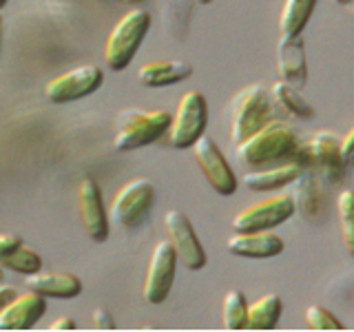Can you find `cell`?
<instances>
[{"instance_id":"1","label":"cell","mask_w":354,"mask_h":332,"mask_svg":"<svg viewBox=\"0 0 354 332\" xmlns=\"http://www.w3.org/2000/svg\"><path fill=\"white\" fill-rule=\"evenodd\" d=\"M299 147V138L290 124L281 120H270L237 144V160L250 169L274 166L295 160V151Z\"/></svg>"},{"instance_id":"2","label":"cell","mask_w":354,"mask_h":332,"mask_svg":"<svg viewBox=\"0 0 354 332\" xmlns=\"http://www.w3.org/2000/svg\"><path fill=\"white\" fill-rule=\"evenodd\" d=\"M274 102L270 98V89L266 84H248L232 98L228 104V122H230V140L239 144L252 136L254 131L274 120Z\"/></svg>"},{"instance_id":"3","label":"cell","mask_w":354,"mask_h":332,"mask_svg":"<svg viewBox=\"0 0 354 332\" xmlns=\"http://www.w3.org/2000/svg\"><path fill=\"white\" fill-rule=\"evenodd\" d=\"M171 113L164 109L142 111V109H124L115 122V151L129 153L149 144L158 142L171 127Z\"/></svg>"},{"instance_id":"4","label":"cell","mask_w":354,"mask_h":332,"mask_svg":"<svg viewBox=\"0 0 354 332\" xmlns=\"http://www.w3.org/2000/svg\"><path fill=\"white\" fill-rule=\"evenodd\" d=\"M151 27V14L147 9L136 7L124 14L118 25L111 29L104 42V64L111 71H122L131 64L133 55L138 53L144 36Z\"/></svg>"},{"instance_id":"5","label":"cell","mask_w":354,"mask_h":332,"mask_svg":"<svg viewBox=\"0 0 354 332\" xmlns=\"http://www.w3.org/2000/svg\"><path fill=\"white\" fill-rule=\"evenodd\" d=\"M295 164L315 171L321 182L339 184L346 173V162L341 155V140L330 131H319L306 142H299L295 151Z\"/></svg>"},{"instance_id":"6","label":"cell","mask_w":354,"mask_h":332,"mask_svg":"<svg viewBox=\"0 0 354 332\" xmlns=\"http://www.w3.org/2000/svg\"><path fill=\"white\" fill-rule=\"evenodd\" d=\"M208 127V102L202 91H186L177 104L175 116L169 127V147L182 151L191 149L193 144L204 136Z\"/></svg>"},{"instance_id":"7","label":"cell","mask_w":354,"mask_h":332,"mask_svg":"<svg viewBox=\"0 0 354 332\" xmlns=\"http://www.w3.org/2000/svg\"><path fill=\"white\" fill-rule=\"evenodd\" d=\"M155 204V186L147 177H136L115 193L109 206V217L122 228H138L149 217Z\"/></svg>"},{"instance_id":"8","label":"cell","mask_w":354,"mask_h":332,"mask_svg":"<svg viewBox=\"0 0 354 332\" xmlns=\"http://www.w3.org/2000/svg\"><path fill=\"white\" fill-rule=\"evenodd\" d=\"M175 268H177V255L169 239H162L155 243L153 255L149 259L147 277H144V302L151 306H160L169 299L173 284H175Z\"/></svg>"},{"instance_id":"9","label":"cell","mask_w":354,"mask_h":332,"mask_svg":"<svg viewBox=\"0 0 354 332\" xmlns=\"http://www.w3.org/2000/svg\"><path fill=\"white\" fill-rule=\"evenodd\" d=\"M193 155H195V162L199 166V171L204 173L206 182L210 184L215 193L219 195H232L237 191V175L232 171V166L228 164L226 155L221 153V149L217 147V142L210 138V136H204L199 138L195 144H193Z\"/></svg>"},{"instance_id":"10","label":"cell","mask_w":354,"mask_h":332,"mask_svg":"<svg viewBox=\"0 0 354 332\" xmlns=\"http://www.w3.org/2000/svg\"><path fill=\"white\" fill-rule=\"evenodd\" d=\"M104 82V73L95 64H82L75 66L71 71H64L60 75L51 77L44 84V95L51 102H73V100H82L86 95L95 93Z\"/></svg>"},{"instance_id":"11","label":"cell","mask_w":354,"mask_h":332,"mask_svg":"<svg viewBox=\"0 0 354 332\" xmlns=\"http://www.w3.org/2000/svg\"><path fill=\"white\" fill-rule=\"evenodd\" d=\"M164 226H166V232H169V241L175 248L177 261L184 264L188 270H202L208 257L191 224V219H188L182 210L171 208L169 213L164 215Z\"/></svg>"},{"instance_id":"12","label":"cell","mask_w":354,"mask_h":332,"mask_svg":"<svg viewBox=\"0 0 354 332\" xmlns=\"http://www.w3.org/2000/svg\"><path fill=\"white\" fill-rule=\"evenodd\" d=\"M295 213L297 210L290 195H272L237 213L232 219V230H272Z\"/></svg>"},{"instance_id":"13","label":"cell","mask_w":354,"mask_h":332,"mask_svg":"<svg viewBox=\"0 0 354 332\" xmlns=\"http://www.w3.org/2000/svg\"><path fill=\"white\" fill-rule=\"evenodd\" d=\"M77 210H80L82 228L93 241L109 239V213L104 208L102 191L91 177H84L77 186Z\"/></svg>"},{"instance_id":"14","label":"cell","mask_w":354,"mask_h":332,"mask_svg":"<svg viewBox=\"0 0 354 332\" xmlns=\"http://www.w3.org/2000/svg\"><path fill=\"white\" fill-rule=\"evenodd\" d=\"M47 313V297L27 290L0 308V330H31Z\"/></svg>"},{"instance_id":"15","label":"cell","mask_w":354,"mask_h":332,"mask_svg":"<svg viewBox=\"0 0 354 332\" xmlns=\"http://www.w3.org/2000/svg\"><path fill=\"white\" fill-rule=\"evenodd\" d=\"M226 248L235 257L270 259L283 252L286 243L272 230H235V235L228 237Z\"/></svg>"},{"instance_id":"16","label":"cell","mask_w":354,"mask_h":332,"mask_svg":"<svg viewBox=\"0 0 354 332\" xmlns=\"http://www.w3.org/2000/svg\"><path fill=\"white\" fill-rule=\"evenodd\" d=\"M277 69L286 84L304 89L308 82V60L304 36H281L277 44Z\"/></svg>"},{"instance_id":"17","label":"cell","mask_w":354,"mask_h":332,"mask_svg":"<svg viewBox=\"0 0 354 332\" xmlns=\"http://www.w3.org/2000/svg\"><path fill=\"white\" fill-rule=\"evenodd\" d=\"M292 202H295V210H299L308 221L317 219L321 213H324V202H326V193L324 186H321V177L304 169L299 173V177L292 182Z\"/></svg>"},{"instance_id":"18","label":"cell","mask_w":354,"mask_h":332,"mask_svg":"<svg viewBox=\"0 0 354 332\" xmlns=\"http://www.w3.org/2000/svg\"><path fill=\"white\" fill-rule=\"evenodd\" d=\"M25 284L29 290H36L44 297H55V299H73L82 293L80 277L60 270H38L33 275H27Z\"/></svg>"},{"instance_id":"19","label":"cell","mask_w":354,"mask_h":332,"mask_svg":"<svg viewBox=\"0 0 354 332\" xmlns=\"http://www.w3.org/2000/svg\"><path fill=\"white\" fill-rule=\"evenodd\" d=\"M304 169L295 162H283V164H274V166H261V169H252L241 177V184L254 193H268L277 191V188L290 186L299 173Z\"/></svg>"},{"instance_id":"20","label":"cell","mask_w":354,"mask_h":332,"mask_svg":"<svg viewBox=\"0 0 354 332\" xmlns=\"http://www.w3.org/2000/svg\"><path fill=\"white\" fill-rule=\"evenodd\" d=\"M193 75V64L186 60H153L140 66L138 80L140 84L149 89H160V86H171L177 82H184Z\"/></svg>"},{"instance_id":"21","label":"cell","mask_w":354,"mask_h":332,"mask_svg":"<svg viewBox=\"0 0 354 332\" xmlns=\"http://www.w3.org/2000/svg\"><path fill=\"white\" fill-rule=\"evenodd\" d=\"M270 98L274 107L283 111V113L292 116V118H299V120H310L315 118V107L308 102V100L299 93V89L286 84L283 80L274 82L270 86Z\"/></svg>"},{"instance_id":"22","label":"cell","mask_w":354,"mask_h":332,"mask_svg":"<svg viewBox=\"0 0 354 332\" xmlns=\"http://www.w3.org/2000/svg\"><path fill=\"white\" fill-rule=\"evenodd\" d=\"M283 313V302L279 295H263L257 302L248 304V321L246 328L250 330H272L279 324Z\"/></svg>"},{"instance_id":"23","label":"cell","mask_w":354,"mask_h":332,"mask_svg":"<svg viewBox=\"0 0 354 332\" xmlns=\"http://www.w3.org/2000/svg\"><path fill=\"white\" fill-rule=\"evenodd\" d=\"M317 0H286L281 16H279V31L281 36H299L310 16H313Z\"/></svg>"},{"instance_id":"24","label":"cell","mask_w":354,"mask_h":332,"mask_svg":"<svg viewBox=\"0 0 354 332\" xmlns=\"http://www.w3.org/2000/svg\"><path fill=\"white\" fill-rule=\"evenodd\" d=\"M0 266H3L5 270H14L18 275H33L42 270V257L40 255L25 246V243H20L18 248H14L9 255H5V257H0Z\"/></svg>"},{"instance_id":"25","label":"cell","mask_w":354,"mask_h":332,"mask_svg":"<svg viewBox=\"0 0 354 332\" xmlns=\"http://www.w3.org/2000/svg\"><path fill=\"white\" fill-rule=\"evenodd\" d=\"M337 213H339V226L341 237L350 257L354 259V188H343L337 197Z\"/></svg>"},{"instance_id":"26","label":"cell","mask_w":354,"mask_h":332,"mask_svg":"<svg viewBox=\"0 0 354 332\" xmlns=\"http://www.w3.org/2000/svg\"><path fill=\"white\" fill-rule=\"evenodd\" d=\"M221 315H224V328L226 330H246L248 321V302L243 293L228 290L221 304Z\"/></svg>"},{"instance_id":"27","label":"cell","mask_w":354,"mask_h":332,"mask_svg":"<svg viewBox=\"0 0 354 332\" xmlns=\"http://www.w3.org/2000/svg\"><path fill=\"white\" fill-rule=\"evenodd\" d=\"M306 324L313 330H343L341 321L324 306H308L306 310Z\"/></svg>"},{"instance_id":"28","label":"cell","mask_w":354,"mask_h":332,"mask_svg":"<svg viewBox=\"0 0 354 332\" xmlns=\"http://www.w3.org/2000/svg\"><path fill=\"white\" fill-rule=\"evenodd\" d=\"M341 155L346 166H354V127L346 133V138L341 140Z\"/></svg>"},{"instance_id":"29","label":"cell","mask_w":354,"mask_h":332,"mask_svg":"<svg viewBox=\"0 0 354 332\" xmlns=\"http://www.w3.org/2000/svg\"><path fill=\"white\" fill-rule=\"evenodd\" d=\"M20 243H22V239L18 235H14V232H0V257L9 255L14 248H18Z\"/></svg>"},{"instance_id":"30","label":"cell","mask_w":354,"mask_h":332,"mask_svg":"<svg viewBox=\"0 0 354 332\" xmlns=\"http://www.w3.org/2000/svg\"><path fill=\"white\" fill-rule=\"evenodd\" d=\"M93 324H95V328H102V330H113L115 328V321H113V317H111V313L106 308L93 310Z\"/></svg>"},{"instance_id":"31","label":"cell","mask_w":354,"mask_h":332,"mask_svg":"<svg viewBox=\"0 0 354 332\" xmlns=\"http://www.w3.org/2000/svg\"><path fill=\"white\" fill-rule=\"evenodd\" d=\"M75 328H77V324L71 317H60L51 324V330H75Z\"/></svg>"},{"instance_id":"32","label":"cell","mask_w":354,"mask_h":332,"mask_svg":"<svg viewBox=\"0 0 354 332\" xmlns=\"http://www.w3.org/2000/svg\"><path fill=\"white\" fill-rule=\"evenodd\" d=\"M18 293L14 290V288H11V286H5V284H0V308H3V306H7L9 302H11V299H14Z\"/></svg>"},{"instance_id":"33","label":"cell","mask_w":354,"mask_h":332,"mask_svg":"<svg viewBox=\"0 0 354 332\" xmlns=\"http://www.w3.org/2000/svg\"><path fill=\"white\" fill-rule=\"evenodd\" d=\"M0 47H3V14H0Z\"/></svg>"},{"instance_id":"34","label":"cell","mask_w":354,"mask_h":332,"mask_svg":"<svg viewBox=\"0 0 354 332\" xmlns=\"http://www.w3.org/2000/svg\"><path fill=\"white\" fill-rule=\"evenodd\" d=\"M197 5H208V3H213V0H195Z\"/></svg>"},{"instance_id":"35","label":"cell","mask_w":354,"mask_h":332,"mask_svg":"<svg viewBox=\"0 0 354 332\" xmlns=\"http://www.w3.org/2000/svg\"><path fill=\"white\" fill-rule=\"evenodd\" d=\"M337 3H339V5H350L352 0H337Z\"/></svg>"},{"instance_id":"36","label":"cell","mask_w":354,"mask_h":332,"mask_svg":"<svg viewBox=\"0 0 354 332\" xmlns=\"http://www.w3.org/2000/svg\"><path fill=\"white\" fill-rule=\"evenodd\" d=\"M3 277H5V268L0 266V282H3Z\"/></svg>"},{"instance_id":"37","label":"cell","mask_w":354,"mask_h":332,"mask_svg":"<svg viewBox=\"0 0 354 332\" xmlns=\"http://www.w3.org/2000/svg\"><path fill=\"white\" fill-rule=\"evenodd\" d=\"M127 3H131V5H140L142 0H127Z\"/></svg>"},{"instance_id":"38","label":"cell","mask_w":354,"mask_h":332,"mask_svg":"<svg viewBox=\"0 0 354 332\" xmlns=\"http://www.w3.org/2000/svg\"><path fill=\"white\" fill-rule=\"evenodd\" d=\"M5 5H7V0H0V9H3Z\"/></svg>"},{"instance_id":"39","label":"cell","mask_w":354,"mask_h":332,"mask_svg":"<svg viewBox=\"0 0 354 332\" xmlns=\"http://www.w3.org/2000/svg\"><path fill=\"white\" fill-rule=\"evenodd\" d=\"M350 5H352V11H354V0H352V3H350Z\"/></svg>"}]
</instances>
